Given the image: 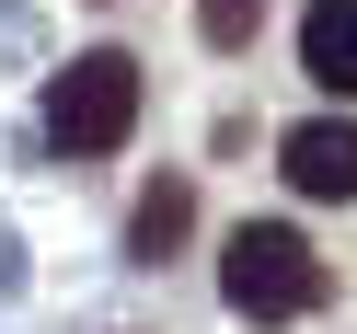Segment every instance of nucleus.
<instances>
[{"label": "nucleus", "instance_id": "4", "mask_svg": "<svg viewBox=\"0 0 357 334\" xmlns=\"http://www.w3.org/2000/svg\"><path fill=\"white\" fill-rule=\"evenodd\" d=\"M300 70L323 93H357V0H311L300 12Z\"/></svg>", "mask_w": 357, "mask_h": 334}, {"label": "nucleus", "instance_id": "1", "mask_svg": "<svg viewBox=\"0 0 357 334\" xmlns=\"http://www.w3.org/2000/svg\"><path fill=\"white\" fill-rule=\"evenodd\" d=\"M219 300H231L242 323H300V311L323 300V254H311L300 231H277V219H254V231H231V254H219Z\"/></svg>", "mask_w": 357, "mask_h": 334}, {"label": "nucleus", "instance_id": "3", "mask_svg": "<svg viewBox=\"0 0 357 334\" xmlns=\"http://www.w3.org/2000/svg\"><path fill=\"white\" fill-rule=\"evenodd\" d=\"M277 173H288L300 196H357V127H346V116L288 127V139H277Z\"/></svg>", "mask_w": 357, "mask_h": 334}, {"label": "nucleus", "instance_id": "2", "mask_svg": "<svg viewBox=\"0 0 357 334\" xmlns=\"http://www.w3.org/2000/svg\"><path fill=\"white\" fill-rule=\"evenodd\" d=\"M127 127H139V58H127V47L70 58L58 93H47V139H58V150H116Z\"/></svg>", "mask_w": 357, "mask_h": 334}, {"label": "nucleus", "instance_id": "5", "mask_svg": "<svg viewBox=\"0 0 357 334\" xmlns=\"http://www.w3.org/2000/svg\"><path fill=\"white\" fill-rule=\"evenodd\" d=\"M185 219H196L185 185H150V196H139V254H173V242H185Z\"/></svg>", "mask_w": 357, "mask_h": 334}, {"label": "nucleus", "instance_id": "6", "mask_svg": "<svg viewBox=\"0 0 357 334\" xmlns=\"http://www.w3.org/2000/svg\"><path fill=\"white\" fill-rule=\"evenodd\" d=\"M254 24H265V0H208V47H242Z\"/></svg>", "mask_w": 357, "mask_h": 334}]
</instances>
